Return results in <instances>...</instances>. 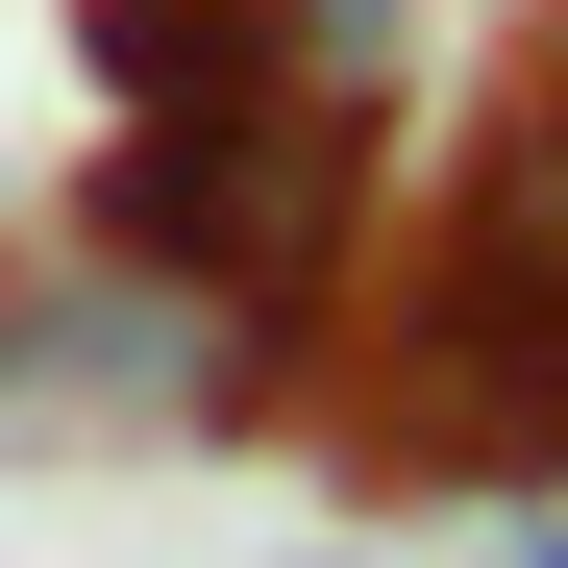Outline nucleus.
Masks as SVG:
<instances>
[{
  "mask_svg": "<svg viewBox=\"0 0 568 568\" xmlns=\"http://www.w3.org/2000/svg\"><path fill=\"white\" fill-rule=\"evenodd\" d=\"M346 223H371V124L322 100V74H247V100H149L100 149V247L173 272V297L223 322V396H272V371L322 346L346 297Z\"/></svg>",
  "mask_w": 568,
  "mask_h": 568,
  "instance_id": "f257e3e1",
  "label": "nucleus"
},
{
  "mask_svg": "<svg viewBox=\"0 0 568 568\" xmlns=\"http://www.w3.org/2000/svg\"><path fill=\"white\" fill-rule=\"evenodd\" d=\"M396 469H568V272L519 247H420L396 272V420H371Z\"/></svg>",
  "mask_w": 568,
  "mask_h": 568,
  "instance_id": "f03ea898",
  "label": "nucleus"
},
{
  "mask_svg": "<svg viewBox=\"0 0 568 568\" xmlns=\"http://www.w3.org/2000/svg\"><path fill=\"white\" fill-rule=\"evenodd\" d=\"M396 50H420V0H297V74L346 124H396Z\"/></svg>",
  "mask_w": 568,
  "mask_h": 568,
  "instance_id": "20e7f679",
  "label": "nucleus"
},
{
  "mask_svg": "<svg viewBox=\"0 0 568 568\" xmlns=\"http://www.w3.org/2000/svg\"><path fill=\"white\" fill-rule=\"evenodd\" d=\"M74 50H100V100H247V74H297V0H74Z\"/></svg>",
  "mask_w": 568,
  "mask_h": 568,
  "instance_id": "7ed1b4c3",
  "label": "nucleus"
},
{
  "mask_svg": "<svg viewBox=\"0 0 568 568\" xmlns=\"http://www.w3.org/2000/svg\"><path fill=\"white\" fill-rule=\"evenodd\" d=\"M519 568H568V495H544V519H519Z\"/></svg>",
  "mask_w": 568,
  "mask_h": 568,
  "instance_id": "39448f33",
  "label": "nucleus"
}]
</instances>
